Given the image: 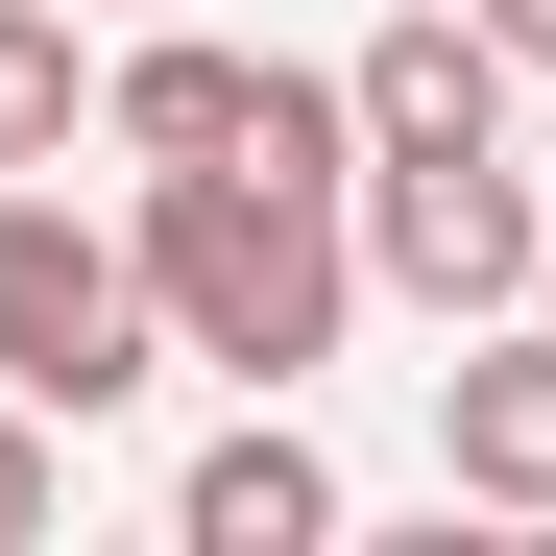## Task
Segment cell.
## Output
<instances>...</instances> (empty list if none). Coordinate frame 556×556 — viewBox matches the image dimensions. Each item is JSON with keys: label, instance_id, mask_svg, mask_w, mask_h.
Listing matches in <instances>:
<instances>
[{"label": "cell", "instance_id": "cell-4", "mask_svg": "<svg viewBox=\"0 0 556 556\" xmlns=\"http://www.w3.org/2000/svg\"><path fill=\"white\" fill-rule=\"evenodd\" d=\"M291 98H315L291 49L169 25V49H122V73H98V146H122V169H266V122H291Z\"/></svg>", "mask_w": 556, "mask_h": 556}, {"label": "cell", "instance_id": "cell-5", "mask_svg": "<svg viewBox=\"0 0 556 556\" xmlns=\"http://www.w3.org/2000/svg\"><path fill=\"white\" fill-rule=\"evenodd\" d=\"M339 98H363V169H412V146H508V49H484V0H388V25L339 49Z\"/></svg>", "mask_w": 556, "mask_h": 556}, {"label": "cell", "instance_id": "cell-6", "mask_svg": "<svg viewBox=\"0 0 556 556\" xmlns=\"http://www.w3.org/2000/svg\"><path fill=\"white\" fill-rule=\"evenodd\" d=\"M435 459H459V508H556V315H459Z\"/></svg>", "mask_w": 556, "mask_h": 556}, {"label": "cell", "instance_id": "cell-3", "mask_svg": "<svg viewBox=\"0 0 556 556\" xmlns=\"http://www.w3.org/2000/svg\"><path fill=\"white\" fill-rule=\"evenodd\" d=\"M363 291H412L435 339L459 315H532L556 291V194L508 146H412V169H363Z\"/></svg>", "mask_w": 556, "mask_h": 556}, {"label": "cell", "instance_id": "cell-9", "mask_svg": "<svg viewBox=\"0 0 556 556\" xmlns=\"http://www.w3.org/2000/svg\"><path fill=\"white\" fill-rule=\"evenodd\" d=\"M49 435H73V412H25V388H0V556H25V532L73 508V459H49Z\"/></svg>", "mask_w": 556, "mask_h": 556}, {"label": "cell", "instance_id": "cell-8", "mask_svg": "<svg viewBox=\"0 0 556 556\" xmlns=\"http://www.w3.org/2000/svg\"><path fill=\"white\" fill-rule=\"evenodd\" d=\"M98 73H73V0H0V169H73Z\"/></svg>", "mask_w": 556, "mask_h": 556}, {"label": "cell", "instance_id": "cell-2", "mask_svg": "<svg viewBox=\"0 0 556 556\" xmlns=\"http://www.w3.org/2000/svg\"><path fill=\"white\" fill-rule=\"evenodd\" d=\"M146 363H169V315H146V242H98L73 194H25L0 169V388L25 412H146Z\"/></svg>", "mask_w": 556, "mask_h": 556}, {"label": "cell", "instance_id": "cell-7", "mask_svg": "<svg viewBox=\"0 0 556 556\" xmlns=\"http://www.w3.org/2000/svg\"><path fill=\"white\" fill-rule=\"evenodd\" d=\"M169 532H194V556H315V532H339V459H315L291 412H242V435H194Z\"/></svg>", "mask_w": 556, "mask_h": 556}, {"label": "cell", "instance_id": "cell-10", "mask_svg": "<svg viewBox=\"0 0 556 556\" xmlns=\"http://www.w3.org/2000/svg\"><path fill=\"white\" fill-rule=\"evenodd\" d=\"M484 49H508V73H556V0H484Z\"/></svg>", "mask_w": 556, "mask_h": 556}, {"label": "cell", "instance_id": "cell-1", "mask_svg": "<svg viewBox=\"0 0 556 556\" xmlns=\"http://www.w3.org/2000/svg\"><path fill=\"white\" fill-rule=\"evenodd\" d=\"M122 242H146L169 363H242V388L339 363V315H363V194H315V169H146Z\"/></svg>", "mask_w": 556, "mask_h": 556}]
</instances>
